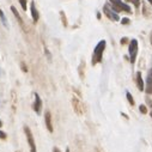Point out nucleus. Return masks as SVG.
<instances>
[{
  "label": "nucleus",
  "instance_id": "obj_1",
  "mask_svg": "<svg viewBox=\"0 0 152 152\" xmlns=\"http://www.w3.org/2000/svg\"><path fill=\"white\" fill-rule=\"evenodd\" d=\"M105 49V41L102 40L97 43V46L95 47L94 50V55H92V65H96L98 63L102 61V56H103V52Z\"/></svg>",
  "mask_w": 152,
  "mask_h": 152
},
{
  "label": "nucleus",
  "instance_id": "obj_2",
  "mask_svg": "<svg viewBox=\"0 0 152 152\" xmlns=\"http://www.w3.org/2000/svg\"><path fill=\"white\" fill-rule=\"evenodd\" d=\"M110 4H111V7H113V10L115 12H122V11L128 12V13L132 12L131 7L127 4H124L121 0H110Z\"/></svg>",
  "mask_w": 152,
  "mask_h": 152
},
{
  "label": "nucleus",
  "instance_id": "obj_3",
  "mask_svg": "<svg viewBox=\"0 0 152 152\" xmlns=\"http://www.w3.org/2000/svg\"><path fill=\"white\" fill-rule=\"evenodd\" d=\"M24 132H25V135H26V139H28V143H29V146H30V152H37L36 151V144H35V139L31 134V131L28 126H24Z\"/></svg>",
  "mask_w": 152,
  "mask_h": 152
},
{
  "label": "nucleus",
  "instance_id": "obj_4",
  "mask_svg": "<svg viewBox=\"0 0 152 152\" xmlns=\"http://www.w3.org/2000/svg\"><path fill=\"white\" fill-rule=\"evenodd\" d=\"M137 53H138V41L137 40H132L131 43H129V56H131V63L132 64L135 63Z\"/></svg>",
  "mask_w": 152,
  "mask_h": 152
},
{
  "label": "nucleus",
  "instance_id": "obj_5",
  "mask_svg": "<svg viewBox=\"0 0 152 152\" xmlns=\"http://www.w3.org/2000/svg\"><path fill=\"white\" fill-rule=\"evenodd\" d=\"M72 105H73L74 111H76L78 115H81V114L84 113V110H83V105H81V102H80L78 98H76V97H73V98H72Z\"/></svg>",
  "mask_w": 152,
  "mask_h": 152
},
{
  "label": "nucleus",
  "instance_id": "obj_6",
  "mask_svg": "<svg viewBox=\"0 0 152 152\" xmlns=\"http://www.w3.org/2000/svg\"><path fill=\"white\" fill-rule=\"evenodd\" d=\"M33 108L36 111V114H39V115L41 114V110H42V100L39 96V94H35V102H34Z\"/></svg>",
  "mask_w": 152,
  "mask_h": 152
},
{
  "label": "nucleus",
  "instance_id": "obj_7",
  "mask_svg": "<svg viewBox=\"0 0 152 152\" xmlns=\"http://www.w3.org/2000/svg\"><path fill=\"white\" fill-rule=\"evenodd\" d=\"M103 11H104V13L107 15V17L109 18V19H111V20H119L120 18H119V16H117V13L116 12H114V11H111L107 5L104 6V9H103Z\"/></svg>",
  "mask_w": 152,
  "mask_h": 152
},
{
  "label": "nucleus",
  "instance_id": "obj_8",
  "mask_svg": "<svg viewBox=\"0 0 152 152\" xmlns=\"http://www.w3.org/2000/svg\"><path fill=\"white\" fill-rule=\"evenodd\" d=\"M44 121H46V126H47V129L53 133V125H52V114L50 111H46L44 114Z\"/></svg>",
  "mask_w": 152,
  "mask_h": 152
},
{
  "label": "nucleus",
  "instance_id": "obj_9",
  "mask_svg": "<svg viewBox=\"0 0 152 152\" xmlns=\"http://www.w3.org/2000/svg\"><path fill=\"white\" fill-rule=\"evenodd\" d=\"M30 9H31V16H33V20L36 23V22L39 20L40 16H39V11H37V9H36V6H35V1H31V6H30Z\"/></svg>",
  "mask_w": 152,
  "mask_h": 152
},
{
  "label": "nucleus",
  "instance_id": "obj_10",
  "mask_svg": "<svg viewBox=\"0 0 152 152\" xmlns=\"http://www.w3.org/2000/svg\"><path fill=\"white\" fill-rule=\"evenodd\" d=\"M137 85H138V89L140 91H144L145 90V83L143 80V77H141V73L140 72L137 73Z\"/></svg>",
  "mask_w": 152,
  "mask_h": 152
},
{
  "label": "nucleus",
  "instance_id": "obj_11",
  "mask_svg": "<svg viewBox=\"0 0 152 152\" xmlns=\"http://www.w3.org/2000/svg\"><path fill=\"white\" fill-rule=\"evenodd\" d=\"M11 11H12V13L15 15V17L17 18V20H18V23L20 24V26H23V28H24V24H23V19H22V17H20V15L18 13V11H17V9H16L15 6H11Z\"/></svg>",
  "mask_w": 152,
  "mask_h": 152
},
{
  "label": "nucleus",
  "instance_id": "obj_12",
  "mask_svg": "<svg viewBox=\"0 0 152 152\" xmlns=\"http://www.w3.org/2000/svg\"><path fill=\"white\" fill-rule=\"evenodd\" d=\"M145 91H146L147 94H152V77H151V76L147 77V81H146Z\"/></svg>",
  "mask_w": 152,
  "mask_h": 152
},
{
  "label": "nucleus",
  "instance_id": "obj_13",
  "mask_svg": "<svg viewBox=\"0 0 152 152\" xmlns=\"http://www.w3.org/2000/svg\"><path fill=\"white\" fill-rule=\"evenodd\" d=\"M126 97H127V100H128L129 104H131V105H134V100H133L132 95H131V94L128 92V91H126Z\"/></svg>",
  "mask_w": 152,
  "mask_h": 152
},
{
  "label": "nucleus",
  "instance_id": "obj_14",
  "mask_svg": "<svg viewBox=\"0 0 152 152\" xmlns=\"http://www.w3.org/2000/svg\"><path fill=\"white\" fill-rule=\"evenodd\" d=\"M0 19L3 20V23H4V25H6L7 23H6V18H5V15H4V12H3V10L0 9Z\"/></svg>",
  "mask_w": 152,
  "mask_h": 152
},
{
  "label": "nucleus",
  "instance_id": "obj_15",
  "mask_svg": "<svg viewBox=\"0 0 152 152\" xmlns=\"http://www.w3.org/2000/svg\"><path fill=\"white\" fill-rule=\"evenodd\" d=\"M18 1H19V4H20L22 9H23L24 11H26V0H18Z\"/></svg>",
  "mask_w": 152,
  "mask_h": 152
},
{
  "label": "nucleus",
  "instance_id": "obj_16",
  "mask_svg": "<svg viewBox=\"0 0 152 152\" xmlns=\"http://www.w3.org/2000/svg\"><path fill=\"white\" fill-rule=\"evenodd\" d=\"M139 110H140L141 114H146V113H147V109H146V107H145L144 104H141V105L139 107Z\"/></svg>",
  "mask_w": 152,
  "mask_h": 152
},
{
  "label": "nucleus",
  "instance_id": "obj_17",
  "mask_svg": "<svg viewBox=\"0 0 152 152\" xmlns=\"http://www.w3.org/2000/svg\"><path fill=\"white\" fill-rule=\"evenodd\" d=\"M127 1H129V3L134 4V5H135V7H138V6L140 5V1H139V0H127Z\"/></svg>",
  "mask_w": 152,
  "mask_h": 152
},
{
  "label": "nucleus",
  "instance_id": "obj_18",
  "mask_svg": "<svg viewBox=\"0 0 152 152\" xmlns=\"http://www.w3.org/2000/svg\"><path fill=\"white\" fill-rule=\"evenodd\" d=\"M0 139H3V140L6 139V134H5L3 131H0Z\"/></svg>",
  "mask_w": 152,
  "mask_h": 152
},
{
  "label": "nucleus",
  "instance_id": "obj_19",
  "mask_svg": "<svg viewBox=\"0 0 152 152\" xmlns=\"http://www.w3.org/2000/svg\"><path fill=\"white\" fill-rule=\"evenodd\" d=\"M121 23H122V24H128L129 23V19L128 18H124L122 20H121Z\"/></svg>",
  "mask_w": 152,
  "mask_h": 152
},
{
  "label": "nucleus",
  "instance_id": "obj_20",
  "mask_svg": "<svg viewBox=\"0 0 152 152\" xmlns=\"http://www.w3.org/2000/svg\"><path fill=\"white\" fill-rule=\"evenodd\" d=\"M22 68H23V71H25V72L28 71V68H26V66H24L23 64H22Z\"/></svg>",
  "mask_w": 152,
  "mask_h": 152
},
{
  "label": "nucleus",
  "instance_id": "obj_21",
  "mask_svg": "<svg viewBox=\"0 0 152 152\" xmlns=\"http://www.w3.org/2000/svg\"><path fill=\"white\" fill-rule=\"evenodd\" d=\"M53 152H60V150H59L57 147H54V148H53Z\"/></svg>",
  "mask_w": 152,
  "mask_h": 152
},
{
  "label": "nucleus",
  "instance_id": "obj_22",
  "mask_svg": "<svg viewBox=\"0 0 152 152\" xmlns=\"http://www.w3.org/2000/svg\"><path fill=\"white\" fill-rule=\"evenodd\" d=\"M125 42H127V39H125V37H124L122 40H121V43H122V44H124Z\"/></svg>",
  "mask_w": 152,
  "mask_h": 152
},
{
  "label": "nucleus",
  "instance_id": "obj_23",
  "mask_svg": "<svg viewBox=\"0 0 152 152\" xmlns=\"http://www.w3.org/2000/svg\"><path fill=\"white\" fill-rule=\"evenodd\" d=\"M148 76H151V77H152V68L150 70V74H148Z\"/></svg>",
  "mask_w": 152,
  "mask_h": 152
},
{
  "label": "nucleus",
  "instance_id": "obj_24",
  "mask_svg": "<svg viewBox=\"0 0 152 152\" xmlns=\"http://www.w3.org/2000/svg\"><path fill=\"white\" fill-rule=\"evenodd\" d=\"M3 126V122H1V120H0V127H1Z\"/></svg>",
  "mask_w": 152,
  "mask_h": 152
},
{
  "label": "nucleus",
  "instance_id": "obj_25",
  "mask_svg": "<svg viewBox=\"0 0 152 152\" xmlns=\"http://www.w3.org/2000/svg\"><path fill=\"white\" fill-rule=\"evenodd\" d=\"M150 40H151V44H152V34H151V39Z\"/></svg>",
  "mask_w": 152,
  "mask_h": 152
},
{
  "label": "nucleus",
  "instance_id": "obj_26",
  "mask_svg": "<svg viewBox=\"0 0 152 152\" xmlns=\"http://www.w3.org/2000/svg\"><path fill=\"white\" fill-rule=\"evenodd\" d=\"M66 152H70V150H68V148H67V150H66Z\"/></svg>",
  "mask_w": 152,
  "mask_h": 152
},
{
  "label": "nucleus",
  "instance_id": "obj_27",
  "mask_svg": "<svg viewBox=\"0 0 152 152\" xmlns=\"http://www.w3.org/2000/svg\"><path fill=\"white\" fill-rule=\"evenodd\" d=\"M148 1H150V3H151V4H152V0H148Z\"/></svg>",
  "mask_w": 152,
  "mask_h": 152
}]
</instances>
